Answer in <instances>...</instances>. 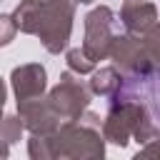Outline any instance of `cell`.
Segmentation results:
<instances>
[{
    "label": "cell",
    "mask_w": 160,
    "mask_h": 160,
    "mask_svg": "<svg viewBox=\"0 0 160 160\" xmlns=\"http://www.w3.org/2000/svg\"><path fill=\"white\" fill-rule=\"evenodd\" d=\"M22 130H25V122L20 115H5L2 118V128H0V138H2V145H12L22 138Z\"/></svg>",
    "instance_id": "cell-13"
},
{
    "label": "cell",
    "mask_w": 160,
    "mask_h": 160,
    "mask_svg": "<svg viewBox=\"0 0 160 160\" xmlns=\"http://www.w3.org/2000/svg\"><path fill=\"white\" fill-rule=\"evenodd\" d=\"M75 5V0H20L12 10V20L20 32L40 38L48 52L60 55L72 32Z\"/></svg>",
    "instance_id": "cell-1"
},
{
    "label": "cell",
    "mask_w": 160,
    "mask_h": 160,
    "mask_svg": "<svg viewBox=\"0 0 160 160\" xmlns=\"http://www.w3.org/2000/svg\"><path fill=\"white\" fill-rule=\"evenodd\" d=\"M10 88H12V95H15L18 102L40 98L48 90V72H45V68L40 62L18 65L10 72Z\"/></svg>",
    "instance_id": "cell-9"
},
{
    "label": "cell",
    "mask_w": 160,
    "mask_h": 160,
    "mask_svg": "<svg viewBox=\"0 0 160 160\" xmlns=\"http://www.w3.org/2000/svg\"><path fill=\"white\" fill-rule=\"evenodd\" d=\"M112 98L140 100L148 108V112L155 120V125L160 128V68H155L152 72H145V75H125L122 78V88Z\"/></svg>",
    "instance_id": "cell-7"
},
{
    "label": "cell",
    "mask_w": 160,
    "mask_h": 160,
    "mask_svg": "<svg viewBox=\"0 0 160 160\" xmlns=\"http://www.w3.org/2000/svg\"><path fill=\"white\" fill-rule=\"evenodd\" d=\"M18 115L22 118L25 130H28L30 135H52V132L62 125V118H60V115L55 112V108L50 105L48 95H40V98L18 102Z\"/></svg>",
    "instance_id": "cell-8"
},
{
    "label": "cell",
    "mask_w": 160,
    "mask_h": 160,
    "mask_svg": "<svg viewBox=\"0 0 160 160\" xmlns=\"http://www.w3.org/2000/svg\"><path fill=\"white\" fill-rule=\"evenodd\" d=\"M120 22L118 15L108 8V5H98L85 15V38H82V50L95 60H105L110 58L112 42L120 35Z\"/></svg>",
    "instance_id": "cell-4"
},
{
    "label": "cell",
    "mask_w": 160,
    "mask_h": 160,
    "mask_svg": "<svg viewBox=\"0 0 160 160\" xmlns=\"http://www.w3.org/2000/svg\"><path fill=\"white\" fill-rule=\"evenodd\" d=\"M65 60H68V68L72 72H78V75H88V72L95 70V60L82 48H70L68 55H65Z\"/></svg>",
    "instance_id": "cell-12"
},
{
    "label": "cell",
    "mask_w": 160,
    "mask_h": 160,
    "mask_svg": "<svg viewBox=\"0 0 160 160\" xmlns=\"http://www.w3.org/2000/svg\"><path fill=\"white\" fill-rule=\"evenodd\" d=\"M142 40H145V45H148V50L160 60V22L148 32V35H142Z\"/></svg>",
    "instance_id": "cell-14"
},
{
    "label": "cell",
    "mask_w": 160,
    "mask_h": 160,
    "mask_svg": "<svg viewBox=\"0 0 160 160\" xmlns=\"http://www.w3.org/2000/svg\"><path fill=\"white\" fill-rule=\"evenodd\" d=\"M0 25H2V38H0V42L8 45V42L12 40V35L18 32V25H15L12 15H2V18H0Z\"/></svg>",
    "instance_id": "cell-15"
},
{
    "label": "cell",
    "mask_w": 160,
    "mask_h": 160,
    "mask_svg": "<svg viewBox=\"0 0 160 160\" xmlns=\"http://www.w3.org/2000/svg\"><path fill=\"white\" fill-rule=\"evenodd\" d=\"M75 2H80V5H88V2H92V0H75Z\"/></svg>",
    "instance_id": "cell-16"
},
{
    "label": "cell",
    "mask_w": 160,
    "mask_h": 160,
    "mask_svg": "<svg viewBox=\"0 0 160 160\" xmlns=\"http://www.w3.org/2000/svg\"><path fill=\"white\" fill-rule=\"evenodd\" d=\"M110 60L122 75H145V72H152L155 68H160V60L148 50L145 40L140 35H130V32L115 38Z\"/></svg>",
    "instance_id": "cell-6"
},
{
    "label": "cell",
    "mask_w": 160,
    "mask_h": 160,
    "mask_svg": "<svg viewBox=\"0 0 160 160\" xmlns=\"http://www.w3.org/2000/svg\"><path fill=\"white\" fill-rule=\"evenodd\" d=\"M120 20L130 35H148L158 25V8L148 0H125L120 8Z\"/></svg>",
    "instance_id": "cell-10"
},
{
    "label": "cell",
    "mask_w": 160,
    "mask_h": 160,
    "mask_svg": "<svg viewBox=\"0 0 160 160\" xmlns=\"http://www.w3.org/2000/svg\"><path fill=\"white\" fill-rule=\"evenodd\" d=\"M92 95L95 92L90 90V85H85L80 80V75L68 68L65 72H60L58 85L48 92V100H50V105L55 108V112L62 120H75L88 110Z\"/></svg>",
    "instance_id": "cell-5"
},
{
    "label": "cell",
    "mask_w": 160,
    "mask_h": 160,
    "mask_svg": "<svg viewBox=\"0 0 160 160\" xmlns=\"http://www.w3.org/2000/svg\"><path fill=\"white\" fill-rule=\"evenodd\" d=\"M122 78H125V75H122L115 65H110V68H100V70L92 72L90 90H92L95 95L112 98V95H118V90L122 88Z\"/></svg>",
    "instance_id": "cell-11"
},
{
    "label": "cell",
    "mask_w": 160,
    "mask_h": 160,
    "mask_svg": "<svg viewBox=\"0 0 160 160\" xmlns=\"http://www.w3.org/2000/svg\"><path fill=\"white\" fill-rule=\"evenodd\" d=\"M50 142L52 158H72V160H98L105 155V135L102 120L98 112L85 110L75 120H62V125L45 135Z\"/></svg>",
    "instance_id": "cell-2"
},
{
    "label": "cell",
    "mask_w": 160,
    "mask_h": 160,
    "mask_svg": "<svg viewBox=\"0 0 160 160\" xmlns=\"http://www.w3.org/2000/svg\"><path fill=\"white\" fill-rule=\"evenodd\" d=\"M102 135L108 142L125 148L132 140H138L140 145L160 138V128L155 125V120L150 118L148 108L140 100H130V98H110V110L102 120Z\"/></svg>",
    "instance_id": "cell-3"
}]
</instances>
